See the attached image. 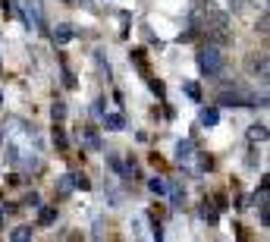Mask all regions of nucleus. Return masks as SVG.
I'll return each instance as SVG.
<instances>
[{
  "label": "nucleus",
  "instance_id": "f257e3e1",
  "mask_svg": "<svg viewBox=\"0 0 270 242\" xmlns=\"http://www.w3.org/2000/svg\"><path fill=\"white\" fill-rule=\"evenodd\" d=\"M198 69L207 76V79H217V76L223 73V50H220V44L207 41V47L198 50Z\"/></svg>",
  "mask_w": 270,
  "mask_h": 242
},
{
  "label": "nucleus",
  "instance_id": "f03ea898",
  "mask_svg": "<svg viewBox=\"0 0 270 242\" xmlns=\"http://www.w3.org/2000/svg\"><path fill=\"white\" fill-rule=\"evenodd\" d=\"M25 25L29 29H35V32H47V25H44V10H41V0H25V13H19Z\"/></svg>",
  "mask_w": 270,
  "mask_h": 242
},
{
  "label": "nucleus",
  "instance_id": "7ed1b4c3",
  "mask_svg": "<svg viewBox=\"0 0 270 242\" xmlns=\"http://www.w3.org/2000/svg\"><path fill=\"white\" fill-rule=\"evenodd\" d=\"M195 142L192 138H182V142H176V151H173V161L179 163V167H189L192 161H195Z\"/></svg>",
  "mask_w": 270,
  "mask_h": 242
},
{
  "label": "nucleus",
  "instance_id": "20e7f679",
  "mask_svg": "<svg viewBox=\"0 0 270 242\" xmlns=\"http://www.w3.org/2000/svg\"><path fill=\"white\" fill-rule=\"evenodd\" d=\"M245 66H248V69H251V73H255V76H258V79H261V82H267V54H264V50H261V54H258V57H255V54H251V57H248V63H245Z\"/></svg>",
  "mask_w": 270,
  "mask_h": 242
},
{
  "label": "nucleus",
  "instance_id": "39448f33",
  "mask_svg": "<svg viewBox=\"0 0 270 242\" xmlns=\"http://www.w3.org/2000/svg\"><path fill=\"white\" fill-rule=\"evenodd\" d=\"M198 123H201V126H207V129H214L217 123H220V110H217V107H201Z\"/></svg>",
  "mask_w": 270,
  "mask_h": 242
},
{
  "label": "nucleus",
  "instance_id": "423d86ee",
  "mask_svg": "<svg viewBox=\"0 0 270 242\" xmlns=\"http://www.w3.org/2000/svg\"><path fill=\"white\" fill-rule=\"evenodd\" d=\"M82 142H85V148H88V151H101V148H104V145H101L98 129H91V126L82 129Z\"/></svg>",
  "mask_w": 270,
  "mask_h": 242
},
{
  "label": "nucleus",
  "instance_id": "0eeeda50",
  "mask_svg": "<svg viewBox=\"0 0 270 242\" xmlns=\"http://www.w3.org/2000/svg\"><path fill=\"white\" fill-rule=\"evenodd\" d=\"M75 35H79V32H75L72 25H57V32H54V44H69Z\"/></svg>",
  "mask_w": 270,
  "mask_h": 242
},
{
  "label": "nucleus",
  "instance_id": "6e6552de",
  "mask_svg": "<svg viewBox=\"0 0 270 242\" xmlns=\"http://www.w3.org/2000/svg\"><path fill=\"white\" fill-rule=\"evenodd\" d=\"M101 120H104V126L110 129V132H123L126 129V117L123 114H104Z\"/></svg>",
  "mask_w": 270,
  "mask_h": 242
},
{
  "label": "nucleus",
  "instance_id": "1a4fd4ad",
  "mask_svg": "<svg viewBox=\"0 0 270 242\" xmlns=\"http://www.w3.org/2000/svg\"><path fill=\"white\" fill-rule=\"evenodd\" d=\"M167 195H170L173 207H182V202H185V192H182V186H179V183H167Z\"/></svg>",
  "mask_w": 270,
  "mask_h": 242
},
{
  "label": "nucleus",
  "instance_id": "9d476101",
  "mask_svg": "<svg viewBox=\"0 0 270 242\" xmlns=\"http://www.w3.org/2000/svg\"><path fill=\"white\" fill-rule=\"evenodd\" d=\"M198 214H201V220H207V223H217V207L210 204L207 198H204V202H201V207H198Z\"/></svg>",
  "mask_w": 270,
  "mask_h": 242
},
{
  "label": "nucleus",
  "instance_id": "9b49d317",
  "mask_svg": "<svg viewBox=\"0 0 270 242\" xmlns=\"http://www.w3.org/2000/svg\"><path fill=\"white\" fill-rule=\"evenodd\" d=\"M148 192L167 195V179H164V176H151V179H148Z\"/></svg>",
  "mask_w": 270,
  "mask_h": 242
},
{
  "label": "nucleus",
  "instance_id": "f8f14e48",
  "mask_svg": "<svg viewBox=\"0 0 270 242\" xmlns=\"http://www.w3.org/2000/svg\"><path fill=\"white\" fill-rule=\"evenodd\" d=\"M54 220H57V207H41V214H38V227H50Z\"/></svg>",
  "mask_w": 270,
  "mask_h": 242
},
{
  "label": "nucleus",
  "instance_id": "ddd939ff",
  "mask_svg": "<svg viewBox=\"0 0 270 242\" xmlns=\"http://www.w3.org/2000/svg\"><path fill=\"white\" fill-rule=\"evenodd\" d=\"M248 138H251V142H267V126L264 123H255L248 129Z\"/></svg>",
  "mask_w": 270,
  "mask_h": 242
},
{
  "label": "nucleus",
  "instance_id": "4468645a",
  "mask_svg": "<svg viewBox=\"0 0 270 242\" xmlns=\"http://www.w3.org/2000/svg\"><path fill=\"white\" fill-rule=\"evenodd\" d=\"M32 236H35V230H32V227H16V230L10 233L13 242H25V239H32Z\"/></svg>",
  "mask_w": 270,
  "mask_h": 242
},
{
  "label": "nucleus",
  "instance_id": "2eb2a0df",
  "mask_svg": "<svg viewBox=\"0 0 270 242\" xmlns=\"http://www.w3.org/2000/svg\"><path fill=\"white\" fill-rule=\"evenodd\" d=\"M57 192H60V195H69L72 192V173H63V176L57 179Z\"/></svg>",
  "mask_w": 270,
  "mask_h": 242
},
{
  "label": "nucleus",
  "instance_id": "dca6fc26",
  "mask_svg": "<svg viewBox=\"0 0 270 242\" xmlns=\"http://www.w3.org/2000/svg\"><path fill=\"white\" fill-rule=\"evenodd\" d=\"M50 117H54V123L66 120V104L63 101H54V104H50Z\"/></svg>",
  "mask_w": 270,
  "mask_h": 242
},
{
  "label": "nucleus",
  "instance_id": "f3484780",
  "mask_svg": "<svg viewBox=\"0 0 270 242\" xmlns=\"http://www.w3.org/2000/svg\"><path fill=\"white\" fill-rule=\"evenodd\" d=\"M182 91H185V94H189V98H192V101H195V104L201 101V88H198V85H195V82H185V85H182Z\"/></svg>",
  "mask_w": 270,
  "mask_h": 242
},
{
  "label": "nucleus",
  "instance_id": "a211bd4d",
  "mask_svg": "<svg viewBox=\"0 0 270 242\" xmlns=\"http://www.w3.org/2000/svg\"><path fill=\"white\" fill-rule=\"evenodd\" d=\"M91 183H88V176L85 173H72V189H88Z\"/></svg>",
  "mask_w": 270,
  "mask_h": 242
},
{
  "label": "nucleus",
  "instance_id": "6ab92c4d",
  "mask_svg": "<svg viewBox=\"0 0 270 242\" xmlns=\"http://www.w3.org/2000/svg\"><path fill=\"white\" fill-rule=\"evenodd\" d=\"M148 85H151V91H154V94H157V98H164V94H167V88H164V82H157V79H151V76H148Z\"/></svg>",
  "mask_w": 270,
  "mask_h": 242
},
{
  "label": "nucleus",
  "instance_id": "aec40b11",
  "mask_svg": "<svg viewBox=\"0 0 270 242\" xmlns=\"http://www.w3.org/2000/svg\"><path fill=\"white\" fill-rule=\"evenodd\" d=\"M104 104H107L104 98H98L95 104H91V114H95V117H104V114H107V107H104Z\"/></svg>",
  "mask_w": 270,
  "mask_h": 242
},
{
  "label": "nucleus",
  "instance_id": "412c9836",
  "mask_svg": "<svg viewBox=\"0 0 270 242\" xmlns=\"http://www.w3.org/2000/svg\"><path fill=\"white\" fill-rule=\"evenodd\" d=\"M54 142H57V148H66V145H69V142H66V132H63L60 126L54 129Z\"/></svg>",
  "mask_w": 270,
  "mask_h": 242
},
{
  "label": "nucleus",
  "instance_id": "4be33fe9",
  "mask_svg": "<svg viewBox=\"0 0 270 242\" xmlns=\"http://www.w3.org/2000/svg\"><path fill=\"white\" fill-rule=\"evenodd\" d=\"M22 204H29V207H41V195H38V192H29Z\"/></svg>",
  "mask_w": 270,
  "mask_h": 242
},
{
  "label": "nucleus",
  "instance_id": "5701e85b",
  "mask_svg": "<svg viewBox=\"0 0 270 242\" xmlns=\"http://www.w3.org/2000/svg\"><path fill=\"white\" fill-rule=\"evenodd\" d=\"M63 85H66V88H75V76H72L66 66H63Z\"/></svg>",
  "mask_w": 270,
  "mask_h": 242
},
{
  "label": "nucleus",
  "instance_id": "b1692460",
  "mask_svg": "<svg viewBox=\"0 0 270 242\" xmlns=\"http://www.w3.org/2000/svg\"><path fill=\"white\" fill-rule=\"evenodd\" d=\"M151 236H154V239H164V230H160V223H154V227H151Z\"/></svg>",
  "mask_w": 270,
  "mask_h": 242
},
{
  "label": "nucleus",
  "instance_id": "393cba45",
  "mask_svg": "<svg viewBox=\"0 0 270 242\" xmlns=\"http://www.w3.org/2000/svg\"><path fill=\"white\" fill-rule=\"evenodd\" d=\"M258 32H261V35H267V13L261 16V22H258Z\"/></svg>",
  "mask_w": 270,
  "mask_h": 242
},
{
  "label": "nucleus",
  "instance_id": "a878e982",
  "mask_svg": "<svg viewBox=\"0 0 270 242\" xmlns=\"http://www.w3.org/2000/svg\"><path fill=\"white\" fill-rule=\"evenodd\" d=\"M0 227H3V214H0Z\"/></svg>",
  "mask_w": 270,
  "mask_h": 242
},
{
  "label": "nucleus",
  "instance_id": "bb28decb",
  "mask_svg": "<svg viewBox=\"0 0 270 242\" xmlns=\"http://www.w3.org/2000/svg\"><path fill=\"white\" fill-rule=\"evenodd\" d=\"M0 101H3V91H0Z\"/></svg>",
  "mask_w": 270,
  "mask_h": 242
}]
</instances>
